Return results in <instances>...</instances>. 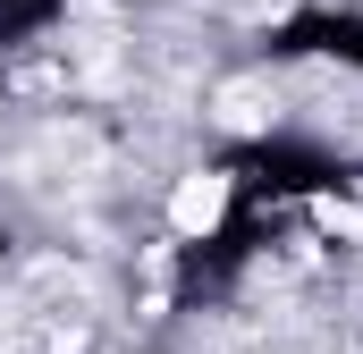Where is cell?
<instances>
[{"instance_id": "6da1fadb", "label": "cell", "mask_w": 363, "mask_h": 354, "mask_svg": "<svg viewBox=\"0 0 363 354\" xmlns=\"http://www.w3.org/2000/svg\"><path fill=\"white\" fill-rule=\"evenodd\" d=\"M220 202H228V185H220V177H186V185H178V202H169L178 236H203V228L220 219Z\"/></svg>"}, {"instance_id": "7a4b0ae2", "label": "cell", "mask_w": 363, "mask_h": 354, "mask_svg": "<svg viewBox=\"0 0 363 354\" xmlns=\"http://www.w3.org/2000/svg\"><path fill=\"white\" fill-rule=\"evenodd\" d=\"M271 118V93L262 85H228L220 93V127H262Z\"/></svg>"}, {"instance_id": "3957f363", "label": "cell", "mask_w": 363, "mask_h": 354, "mask_svg": "<svg viewBox=\"0 0 363 354\" xmlns=\"http://www.w3.org/2000/svg\"><path fill=\"white\" fill-rule=\"evenodd\" d=\"M321 219H330V228H338V236H363V202H330V211H321Z\"/></svg>"}]
</instances>
